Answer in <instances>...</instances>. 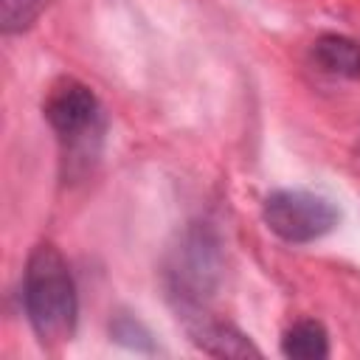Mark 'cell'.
I'll return each mask as SVG.
<instances>
[{
  "label": "cell",
  "instance_id": "cell-1",
  "mask_svg": "<svg viewBox=\"0 0 360 360\" xmlns=\"http://www.w3.org/2000/svg\"><path fill=\"white\" fill-rule=\"evenodd\" d=\"M22 307L42 346H62L76 332L79 295L65 256L53 245H37L22 276Z\"/></svg>",
  "mask_w": 360,
  "mask_h": 360
},
{
  "label": "cell",
  "instance_id": "cell-2",
  "mask_svg": "<svg viewBox=\"0 0 360 360\" xmlns=\"http://www.w3.org/2000/svg\"><path fill=\"white\" fill-rule=\"evenodd\" d=\"M166 276H169V295L177 301V312H183V318L202 312V304L214 295L222 276V256L217 236L202 225L188 228L169 262Z\"/></svg>",
  "mask_w": 360,
  "mask_h": 360
},
{
  "label": "cell",
  "instance_id": "cell-3",
  "mask_svg": "<svg viewBox=\"0 0 360 360\" xmlns=\"http://www.w3.org/2000/svg\"><path fill=\"white\" fill-rule=\"evenodd\" d=\"M262 217L278 239L290 245H307L326 236L338 225L340 211L321 194L301 188H278L264 197Z\"/></svg>",
  "mask_w": 360,
  "mask_h": 360
},
{
  "label": "cell",
  "instance_id": "cell-4",
  "mask_svg": "<svg viewBox=\"0 0 360 360\" xmlns=\"http://www.w3.org/2000/svg\"><path fill=\"white\" fill-rule=\"evenodd\" d=\"M45 118L68 152L90 149V141L101 135V104L96 93L76 79H65L48 93Z\"/></svg>",
  "mask_w": 360,
  "mask_h": 360
},
{
  "label": "cell",
  "instance_id": "cell-5",
  "mask_svg": "<svg viewBox=\"0 0 360 360\" xmlns=\"http://www.w3.org/2000/svg\"><path fill=\"white\" fill-rule=\"evenodd\" d=\"M183 321H186V329H188L191 340L214 357H250V354L256 357L259 354V349L236 326H231L225 321H214L205 312L186 315Z\"/></svg>",
  "mask_w": 360,
  "mask_h": 360
},
{
  "label": "cell",
  "instance_id": "cell-6",
  "mask_svg": "<svg viewBox=\"0 0 360 360\" xmlns=\"http://www.w3.org/2000/svg\"><path fill=\"white\" fill-rule=\"evenodd\" d=\"M312 59L329 76L360 79V42H354L343 34L318 37L312 42Z\"/></svg>",
  "mask_w": 360,
  "mask_h": 360
},
{
  "label": "cell",
  "instance_id": "cell-7",
  "mask_svg": "<svg viewBox=\"0 0 360 360\" xmlns=\"http://www.w3.org/2000/svg\"><path fill=\"white\" fill-rule=\"evenodd\" d=\"M281 354L292 360H321L329 354V335L318 321H295L281 338Z\"/></svg>",
  "mask_w": 360,
  "mask_h": 360
},
{
  "label": "cell",
  "instance_id": "cell-8",
  "mask_svg": "<svg viewBox=\"0 0 360 360\" xmlns=\"http://www.w3.org/2000/svg\"><path fill=\"white\" fill-rule=\"evenodd\" d=\"M110 335H112L115 343H121V346H127V349H135V352H152V349H155L149 329H146L138 318H132V315H127V312H118V315L110 321Z\"/></svg>",
  "mask_w": 360,
  "mask_h": 360
},
{
  "label": "cell",
  "instance_id": "cell-9",
  "mask_svg": "<svg viewBox=\"0 0 360 360\" xmlns=\"http://www.w3.org/2000/svg\"><path fill=\"white\" fill-rule=\"evenodd\" d=\"M3 6V34H17L25 31L42 11V0H0Z\"/></svg>",
  "mask_w": 360,
  "mask_h": 360
},
{
  "label": "cell",
  "instance_id": "cell-10",
  "mask_svg": "<svg viewBox=\"0 0 360 360\" xmlns=\"http://www.w3.org/2000/svg\"><path fill=\"white\" fill-rule=\"evenodd\" d=\"M357 152H360V143H357Z\"/></svg>",
  "mask_w": 360,
  "mask_h": 360
}]
</instances>
